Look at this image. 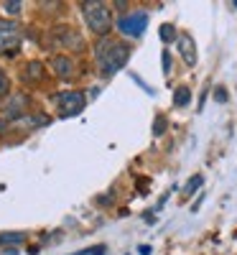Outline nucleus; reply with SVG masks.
<instances>
[{
    "mask_svg": "<svg viewBox=\"0 0 237 255\" xmlns=\"http://www.w3.org/2000/svg\"><path fill=\"white\" fill-rule=\"evenodd\" d=\"M95 56H97V64L105 77H110L115 72H120L127 59H130V46L125 41H110V38H102L100 44L95 46Z\"/></svg>",
    "mask_w": 237,
    "mask_h": 255,
    "instance_id": "1",
    "label": "nucleus"
},
{
    "mask_svg": "<svg viewBox=\"0 0 237 255\" xmlns=\"http://www.w3.org/2000/svg\"><path fill=\"white\" fill-rule=\"evenodd\" d=\"M82 15H84V20H87V26H90L92 33L107 36L113 31V13H110V8H107L105 3H100V0H84L82 3Z\"/></svg>",
    "mask_w": 237,
    "mask_h": 255,
    "instance_id": "2",
    "label": "nucleus"
},
{
    "mask_svg": "<svg viewBox=\"0 0 237 255\" xmlns=\"http://www.w3.org/2000/svg\"><path fill=\"white\" fill-rule=\"evenodd\" d=\"M51 102L59 108V115L61 118H72V115H79L84 110V105H87V100H84V92L79 90H69V92H59L51 97Z\"/></svg>",
    "mask_w": 237,
    "mask_h": 255,
    "instance_id": "3",
    "label": "nucleus"
},
{
    "mask_svg": "<svg viewBox=\"0 0 237 255\" xmlns=\"http://www.w3.org/2000/svg\"><path fill=\"white\" fill-rule=\"evenodd\" d=\"M20 46V26L15 20L0 18V54H15Z\"/></svg>",
    "mask_w": 237,
    "mask_h": 255,
    "instance_id": "4",
    "label": "nucleus"
},
{
    "mask_svg": "<svg viewBox=\"0 0 237 255\" xmlns=\"http://www.w3.org/2000/svg\"><path fill=\"white\" fill-rule=\"evenodd\" d=\"M148 26V15L145 13H133V15H125L118 20V31L125 36H140Z\"/></svg>",
    "mask_w": 237,
    "mask_h": 255,
    "instance_id": "5",
    "label": "nucleus"
},
{
    "mask_svg": "<svg viewBox=\"0 0 237 255\" xmlns=\"http://www.w3.org/2000/svg\"><path fill=\"white\" fill-rule=\"evenodd\" d=\"M28 108H31V97H28L26 92H15V95L8 100L3 115H5L8 120H18V118H23V115L28 113Z\"/></svg>",
    "mask_w": 237,
    "mask_h": 255,
    "instance_id": "6",
    "label": "nucleus"
},
{
    "mask_svg": "<svg viewBox=\"0 0 237 255\" xmlns=\"http://www.w3.org/2000/svg\"><path fill=\"white\" fill-rule=\"evenodd\" d=\"M179 54L186 61V67H194V64H197V46H194L191 33H179Z\"/></svg>",
    "mask_w": 237,
    "mask_h": 255,
    "instance_id": "7",
    "label": "nucleus"
},
{
    "mask_svg": "<svg viewBox=\"0 0 237 255\" xmlns=\"http://www.w3.org/2000/svg\"><path fill=\"white\" fill-rule=\"evenodd\" d=\"M51 67H54V74L61 77V79H69L74 74V61L69 56H54L51 59Z\"/></svg>",
    "mask_w": 237,
    "mask_h": 255,
    "instance_id": "8",
    "label": "nucleus"
},
{
    "mask_svg": "<svg viewBox=\"0 0 237 255\" xmlns=\"http://www.w3.org/2000/svg\"><path fill=\"white\" fill-rule=\"evenodd\" d=\"M56 36L61 38V41H59L61 46H72V49H77V51H79V49H84V41H82V36H79V33H74L72 28H67V26H61Z\"/></svg>",
    "mask_w": 237,
    "mask_h": 255,
    "instance_id": "9",
    "label": "nucleus"
},
{
    "mask_svg": "<svg viewBox=\"0 0 237 255\" xmlns=\"http://www.w3.org/2000/svg\"><path fill=\"white\" fill-rule=\"evenodd\" d=\"M23 77H26L28 82H41V79H44V64H38V61L26 64V72H23Z\"/></svg>",
    "mask_w": 237,
    "mask_h": 255,
    "instance_id": "10",
    "label": "nucleus"
},
{
    "mask_svg": "<svg viewBox=\"0 0 237 255\" xmlns=\"http://www.w3.org/2000/svg\"><path fill=\"white\" fill-rule=\"evenodd\" d=\"M20 243H26L23 232H3L0 235V245H20Z\"/></svg>",
    "mask_w": 237,
    "mask_h": 255,
    "instance_id": "11",
    "label": "nucleus"
},
{
    "mask_svg": "<svg viewBox=\"0 0 237 255\" xmlns=\"http://www.w3.org/2000/svg\"><path fill=\"white\" fill-rule=\"evenodd\" d=\"M189 100H191V92H189V87H179V90L174 92V102L179 105V108H186V105H189Z\"/></svg>",
    "mask_w": 237,
    "mask_h": 255,
    "instance_id": "12",
    "label": "nucleus"
},
{
    "mask_svg": "<svg viewBox=\"0 0 237 255\" xmlns=\"http://www.w3.org/2000/svg\"><path fill=\"white\" fill-rule=\"evenodd\" d=\"M161 41H166V44L176 41V28L171 26V23H163V26H161Z\"/></svg>",
    "mask_w": 237,
    "mask_h": 255,
    "instance_id": "13",
    "label": "nucleus"
},
{
    "mask_svg": "<svg viewBox=\"0 0 237 255\" xmlns=\"http://www.w3.org/2000/svg\"><path fill=\"white\" fill-rule=\"evenodd\" d=\"M202 186V176H191L189 179V184H186V189H184V197H189V194H194Z\"/></svg>",
    "mask_w": 237,
    "mask_h": 255,
    "instance_id": "14",
    "label": "nucleus"
},
{
    "mask_svg": "<svg viewBox=\"0 0 237 255\" xmlns=\"http://www.w3.org/2000/svg\"><path fill=\"white\" fill-rule=\"evenodd\" d=\"M10 92V82H8V74L0 69V100H3L5 95Z\"/></svg>",
    "mask_w": 237,
    "mask_h": 255,
    "instance_id": "15",
    "label": "nucleus"
},
{
    "mask_svg": "<svg viewBox=\"0 0 237 255\" xmlns=\"http://www.w3.org/2000/svg\"><path fill=\"white\" fill-rule=\"evenodd\" d=\"M163 130H166V118L158 115V118L153 120V135H163Z\"/></svg>",
    "mask_w": 237,
    "mask_h": 255,
    "instance_id": "16",
    "label": "nucleus"
},
{
    "mask_svg": "<svg viewBox=\"0 0 237 255\" xmlns=\"http://www.w3.org/2000/svg\"><path fill=\"white\" fill-rule=\"evenodd\" d=\"M3 8H5V13H20V3H18V0H5V3H3Z\"/></svg>",
    "mask_w": 237,
    "mask_h": 255,
    "instance_id": "17",
    "label": "nucleus"
},
{
    "mask_svg": "<svg viewBox=\"0 0 237 255\" xmlns=\"http://www.w3.org/2000/svg\"><path fill=\"white\" fill-rule=\"evenodd\" d=\"M168 64H171V56H168V54H163V69H166V72L171 69V67H168Z\"/></svg>",
    "mask_w": 237,
    "mask_h": 255,
    "instance_id": "18",
    "label": "nucleus"
},
{
    "mask_svg": "<svg viewBox=\"0 0 237 255\" xmlns=\"http://www.w3.org/2000/svg\"><path fill=\"white\" fill-rule=\"evenodd\" d=\"M217 100H222V102H225V100H227V92H225V90H217Z\"/></svg>",
    "mask_w": 237,
    "mask_h": 255,
    "instance_id": "19",
    "label": "nucleus"
},
{
    "mask_svg": "<svg viewBox=\"0 0 237 255\" xmlns=\"http://www.w3.org/2000/svg\"><path fill=\"white\" fill-rule=\"evenodd\" d=\"M138 253H140V255H148V253H150V248H148V245H140V248H138Z\"/></svg>",
    "mask_w": 237,
    "mask_h": 255,
    "instance_id": "20",
    "label": "nucleus"
}]
</instances>
